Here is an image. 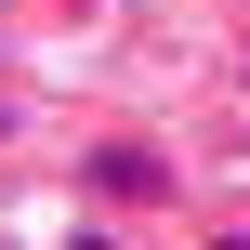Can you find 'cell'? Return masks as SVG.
Listing matches in <instances>:
<instances>
[{"mask_svg": "<svg viewBox=\"0 0 250 250\" xmlns=\"http://www.w3.org/2000/svg\"><path fill=\"white\" fill-rule=\"evenodd\" d=\"M224 250H250V237H224Z\"/></svg>", "mask_w": 250, "mask_h": 250, "instance_id": "obj_2", "label": "cell"}, {"mask_svg": "<svg viewBox=\"0 0 250 250\" xmlns=\"http://www.w3.org/2000/svg\"><path fill=\"white\" fill-rule=\"evenodd\" d=\"M66 250H119V237H66Z\"/></svg>", "mask_w": 250, "mask_h": 250, "instance_id": "obj_1", "label": "cell"}]
</instances>
